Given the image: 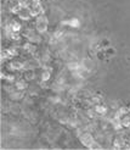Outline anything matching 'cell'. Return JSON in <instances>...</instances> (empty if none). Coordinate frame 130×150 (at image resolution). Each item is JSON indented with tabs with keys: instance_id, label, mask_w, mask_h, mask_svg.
Wrapping results in <instances>:
<instances>
[{
	"instance_id": "obj_1",
	"label": "cell",
	"mask_w": 130,
	"mask_h": 150,
	"mask_svg": "<svg viewBox=\"0 0 130 150\" xmlns=\"http://www.w3.org/2000/svg\"><path fill=\"white\" fill-rule=\"evenodd\" d=\"M34 28L41 34H46L49 29V18L44 15H40L37 18H34Z\"/></svg>"
},
{
	"instance_id": "obj_2",
	"label": "cell",
	"mask_w": 130,
	"mask_h": 150,
	"mask_svg": "<svg viewBox=\"0 0 130 150\" xmlns=\"http://www.w3.org/2000/svg\"><path fill=\"white\" fill-rule=\"evenodd\" d=\"M25 59H18V57H12L11 60L7 61V70L17 72V71H23L25 70Z\"/></svg>"
},
{
	"instance_id": "obj_3",
	"label": "cell",
	"mask_w": 130,
	"mask_h": 150,
	"mask_svg": "<svg viewBox=\"0 0 130 150\" xmlns=\"http://www.w3.org/2000/svg\"><path fill=\"white\" fill-rule=\"evenodd\" d=\"M29 11H30V13H32V17L33 18H37L38 16H40V15H44L45 13V9H44V6H43L40 0H37V1H32V3H30Z\"/></svg>"
},
{
	"instance_id": "obj_4",
	"label": "cell",
	"mask_w": 130,
	"mask_h": 150,
	"mask_svg": "<svg viewBox=\"0 0 130 150\" xmlns=\"http://www.w3.org/2000/svg\"><path fill=\"white\" fill-rule=\"evenodd\" d=\"M38 50H39L38 45H37V44H34V43H32V42L25 40L23 43L21 44V51H23L25 54L28 55V56H33Z\"/></svg>"
},
{
	"instance_id": "obj_5",
	"label": "cell",
	"mask_w": 130,
	"mask_h": 150,
	"mask_svg": "<svg viewBox=\"0 0 130 150\" xmlns=\"http://www.w3.org/2000/svg\"><path fill=\"white\" fill-rule=\"evenodd\" d=\"M79 142L82 143V145H84L85 148H89L91 144H93V142L95 140V136L93 134V132L90 131H84L80 136H79Z\"/></svg>"
},
{
	"instance_id": "obj_6",
	"label": "cell",
	"mask_w": 130,
	"mask_h": 150,
	"mask_svg": "<svg viewBox=\"0 0 130 150\" xmlns=\"http://www.w3.org/2000/svg\"><path fill=\"white\" fill-rule=\"evenodd\" d=\"M15 88L18 89V91H22V92H27V89L29 88V82L27 79H25L23 77H18L13 83Z\"/></svg>"
},
{
	"instance_id": "obj_7",
	"label": "cell",
	"mask_w": 130,
	"mask_h": 150,
	"mask_svg": "<svg viewBox=\"0 0 130 150\" xmlns=\"http://www.w3.org/2000/svg\"><path fill=\"white\" fill-rule=\"evenodd\" d=\"M17 17H18L20 21H23V22H28V21H30L33 18L32 13H30V11H29V7H22L21 11L17 15Z\"/></svg>"
},
{
	"instance_id": "obj_8",
	"label": "cell",
	"mask_w": 130,
	"mask_h": 150,
	"mask_svg": "<svg viewBox=\"0 0 130 150\" xmlns=\"http://www.w3.org/2000/svg\"><path fill=\"white\" fill-rule=\"evenodd\" d=\"M82 25V22L78 17H71V18H67L62 21V26H68L71 28H79Z\"/></svg>"
},
{
	"instance_id": "obj_9",
	"label": "cell",
	"mask_w": 130,
	"mask_h": 150,
	"mask_svg": "<svg viewBox=\"0 0 130 150\" xmlns=\"http://www.w3.org/2000/svg\"><path fill=\"white\" fill-rule=\"evenodd\" d=\"M94 109H95V111L97 112L98 116H106L107 114H108V111H110V108L107 106L106 104H103V103H100V104L94 105Z\"/></svg>"
},
{
	"instance_id": "obj_10",
	"label": "cell",
	"mask_w": 130,
	"mask_h": 150,
	"mask_svg": "<svg viewBox=\"0 0 130 150\" xmlns=\"http://www.w3.org/2000/svg\"><path fill=\"white\" fill-rule=\"evenodd\" d=\"M22 77L25 79H27L28 82H32L37 78V73H35V70L34 69H27V70H23L22 71Z\"/></svg>"
},
{
	"instance_id": "obj_11",
	"label": "cell",
	"mask_w": 130,
	"mask_h": 150,
	"mask_svg": "<svg viewBox=\"0 0 130 150\" xmlns=\"http://www.w3.org/2000/svg\"><path fill=\"white\" fill-rule=\"evenodd\" d=\"M80 65L84 67V69H86L88 71H90V72H93L94 69H95V62L90 57H84L83 60H80Z\"/></svg>"
},
{
	"instance_id": "obj_12",
	"label": "cell",
	"mask_w": 130,
	"mask_h": 150,
	"mask_svg": "<svg viewBox=\"0 0 130 150\" xmlns=\"http://www.w3.org/2000/svg\"><path fill=\"white\" fill-rule=\"evenodd\" d=\"M9 23H10V27L13 32H22V29L25 28L18 20H10Z\"/></svg>"
},
{
	"instance_id": "obj_13",
	"label": "cell",
	"mask_w": 130,
	"mask_h": 150,
	"mask_svg": "<svg viewBox=\"0 0 130 150\" xmlns=\"http://www.w3.org/2000/svg\"><path fill=\"white\" fill-rule=\"evenodd\" d=\"M120 121H122V125H123L124 128H130V114L128 112V114L120 116Z\"/></svg>"
},
{
	"instance_id": "obj_14",
	"label": "cell",
	"mask_w": 130,
	"mask_h": 150,
	"mask_svg": "<svg viewBox=\"0 0 130 150\" xmlns=\"http://www.w3.org/2000/svg\"><path fill=\"white\" fill-rule=\"evenodd\" d=\"M98 44H100V47H101V49H107V48H110V45H111V43H110V39H107V38H103L101 42H98Z\"/></svg>"
},
{
	"instance_id": "obj_15",
	"label": "cell",
	"mask_w": 130,
	"mask_h": 150,
	"mask_svg": "<svg viewBox=\"0 0 130 150\" xmlns=\"http://www.w3.org/2000/svg\"><path fill=\"white\" fill-rule=\"evenodd\" d=\"M128 110H129V114H130V105H129V106H128Z\"/></svg>"
}]
</instances>
